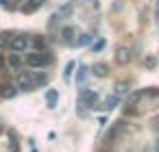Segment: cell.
<instances>
[{
	"mask_svg": "<svg viewBox=\"0 0 159 152\" xmlns=\"http://www.w3.org/2000/svg\"><path fill=\"white\" fill-rule=\"evenodd\" d=\"M102 48H105V41H102V39H100V41H96V44L92 46V50H94V52H100Z\"/></svg>",
	"mask_w": 159,
	"mask_h": 152,
	"instance_id": "obj_19",
	"label": "cell"
},
{
	"mask_svg": "<svg viewBox=\"0 0 159 152\" xmlns=\"http://www.w3.org/2000/svg\"><path fill=\"white\" fill-rule=\"evenodd\" d=\"M72 70H74V61H70V63L66 65V72H63V78H66V80H70V74H72Z\"/></svg>",
	"mask_w": 159,
	"mask_h": 152,
	"instance_id": "obj_16",
	"label": "cell"
},
{
	"mask_svg": "<svg viewBox=\"0 0 159 152\" xmlns=\"http://www.w3.org/2000/svg\"><path fill=\"white\" fill-rule=\"evenodd\" d=\"M118 102H120V98H118V96H107V100H105V106H102V109H116V106H118Z\"/></svg>",
	"mask_w": 159,
	"mask_h": 152,
	"instance_id": "obj_12",
	"label": "cell"
},
{
	"mask_svg": "<svg viewBox=\"0 0 159 152\" xmlns=\"http://www.w3.org/2000/svg\"><path fill=\"white\" fill-rule=\"evenodd\" d=\"M92 72H94L96 76H100V78H102V76H107V65H105V63H94Z\"/></svg>",
	"mask_w": 159,
	"mask_h": 152,
	"instance_id": "obj_9",
	"label": "cell"
},
{
	"mask_svg": "<svg viewBox=\"0 0 159 152\" xmlns=\"http://www.w3.org/2000/svg\"><path fill=\"white\" fill-rule=\"evenodd\" d=\"M61 37H63V41L70 44V41L74 39V28H72V26H66V28L61 31Z\"/></svg>",
	"mask_w": 159,
	"mask_h": 152,
	"instance_id": "obj_10",
	"label": "cell"
},
{
	"mask_svg": "<svg viewBox=\"0 0 159 152\" xmlns=\"http://www.w3.org/2000/svg\"><path fill=\"white\" fill-rule=\"evenodd\" d=\"M89 41H92V35H89V33H83V35L79 37V41H76V44H79V46H87Z\"/></svg>",
	"mask_w": 159,
	"mask_h": 152,
	"instance_id": "obj_15",
	"label": "cell"
},
{
	"mask_svg": "<svg viewBox=\"0 0 159 152\" xmlns=\"http://www.w3.org/2000/svg\"><path fill=\"white\" fill-rule=\"evenodd\" d=\"M33 80H35V85H46V80H48V78H46V74H39V76H37V78H33Z\"/></svg>",
	"mask_w": 159,
	"mask_h": 152,
	"instance_id": "obj_20",
	"label": "cell"
},
{
	"mask_svg": "<svg viewBox=\"0 0 159 152\" xmlns=\"http://www.w3.org/2000/svg\"><path fill=\"white\" fill-rule=\"evenodd\" d=\"M116 59H118V63H120V65H126V63L131 61V52H129V48L120 46V48H118V57H116Z\"/></svg>",
	"mask_w": 159,
	"mask_h": 152,
	"instance_id": "obj_5",
	"label": "cell"
},
{
	"mask_svg": "<svg viewBox=\"0 0 159 152\" xmlns=\"http://www.w3.org/2000/svg\"><path fill=\"white\" fill-rule=\"evenodd\" d=\"M9 46H11V50H16V52H22V50H26V48H29V37H24V35H18V37H13V39L9 41Z\"/></svg>",
	"mask_w": 159,
	"mask_h": 152,
	"instance_id": "obj_3",
	"label": "cell"
},
{
	"mask_svg": "<svg viewBox=\"0 0 159 152\" xmlns=\"http://www.w3.org/2000/svg\"><path fill=\"white\" fill-rule=\"evenodd\" d=\"M16 91H18V89H16L13 85H5L0 93H2V98H13V96H16Z\"/></svg>",
	"mask_w": 159,
	"mask_h": 152,
	"instance_id": "obj_13",
	"label": "cell"
},
{
	"mask_svg": "<svg viewBox=\"0 0 159 152\" xmlns=\"http://www.w3.org/2000/svg\"><path fill=\"white\" fill-rule=\"evenodd\" d=\"M7 63H9L11 70H18V67L22 65V59H20L18 54H9V57H7Z\"/></svg>",
	"mask_w": 159,
	"mask_h": 152,
	"instance_id": "obj_6",
	"label": "cell"
},
{
	"mask_svg": "<svg viewBox=\"0 0 159 152\" xmlns=\"http://www.w3.org/2000/svg\"><path fill=\"white\" fill-rule=\"evenodd\" d=\"M157 152H159V150H157Z\"/></svg>",
	"mask_w": 159,
	"mask_h": 152,
	"instance_id": "obj_21",
	"label": "cell"
},
{
	"mask_svg": "<svg viewBox=\"0 0 159 152\" xmlns=\"http://www.w3.org/2000/svg\"><path fill=\"white\" fill-rule=\"evenodd\" d=\"M50 61H52L50 54H39V52H31V54L26 57V63H29L31 67H42V65H48Z\"/></svg>",
	"mask_w": 159,
	"mask_h": 152,
	"instance_id": "obj_1",
	"label": "cell"
},
{
	"mask_svg": "<svg viewBox=\"0 0 159 152\" xmlns=\"http://www.w3.org/2000/svg\"><path fill=\"white\" fill-rule=\"evenodd\" d=\"M70 11H72V5H66V7L57 13V15H59V18H66V15H70Z\"/></svg>",
	"mask_w": 159,
	"mask_h": 152,
	"instance_id": "obj_17",
	"label": "cell"
},
{
	"mask_svg": "<svg viewBox=\"0 0 159 152\" xmlns=\"http://www.w3.org/2000/svg\"><path fill=\"white\" fill-rule=\"evenodd\" d=\"M42 2L44 0H29V5H24V13H33L35 9L42 7Z\"/></svg>",
	"mask_w": 159,
	"mask_h": 152,
	"instance_id": "obj_8",
	"label": "cell"
},
{
	"mask_svg": "<svg viewBox=\"0 0 159 152\" xmlns=\"http://www.w3.org/2000/svg\"><path fill=\"white\" fill-rule=\"evenodd\" d=\"M116 91H118V93H124V91H129V85H126V83H118V85H116Z\"/></svg>",
	"mask_w": 159,
	"mask_h": 152,
	"instance_id": "obj_18",
	"label": "cell"
},
{
	"mask_svg": "<svg viewBox=\"0 0 159 152\" xmlns=\"http://www.w3.org/2000/svg\"><path fill=\"white\" fill-rule=\"evenodd\" d=\"M87 74H89V67H87V65H81V67H79V74H76V83L81 85V83L87 78Z\"/></svg>",
	"mask_w": 159,
	"mask_h": 152,
	"instance_id": "obj_11",
	"label": "cell"
},
{
	"mask_svg": "<svg viewBox=\"0 0 159 152\" xmlns=\"http://www.w3.org/2000/svg\"><path fill=\"white\" fill-rule=\"evenodd\" d=\"M33 87H35V80H33V76H31L29 72H24V74L18 76V89H22V91H33Z\"/></svg>",
	"mask_w": 159,
	"mask_h": 152,
	"instance_id": "obj_2",
	"label": "cell"
},
{
	"mask_svg": "<svg viewBox=\"0 0 159 152\" xmlns=\"http://www.w3.org/2000/svg\"><path fill=\"white\" fill-rule=\"evenodd\" d=\"M139 98H142V91H133V93L129 96V100H126V104H129V106H133V104H135V102H137Z\"/></svg>",
	"mask_w": 159,
	"mask_h": 152,
	"instance_id": "obj_14",
	"label": "cell"
},
{
	"mask_svg": "<svg viewBox=\"0 0 159 152\" xmlns=\"http://www.w3.org/2000/svg\"><path fill=\"white\" fill-rule=\"evenodd\" d=\"M96 100H98V93L87 89V91H83V93H81V102H79V104H81V106H94V104H96Z\"/></svg>",
	"mask_w": 159,
	"mask_h": 152,
	"instance_id": "obj_4",
	"label": "cell"
},
{
	"mask_svg": "<svg viewBox=\"0 0 159 152\" xmlns=\"http://www.w3.org/2000/svg\"><path fill=\"white\" fill-rule=\"evenodd\" d=\"M46 102H48L50 109L57 106V89H48V93H46Z\"/></svg>",
	"mask_w": 159,
	"mask_h": 152,
	"instance_id": "obj_7",
	"label": "cell"
}]
</instances>
